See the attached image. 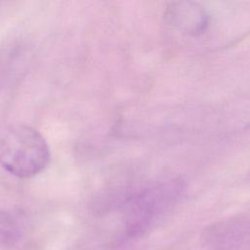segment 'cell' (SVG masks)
<instances>
[{"instance_id":"3957f363","label":"cell","mask_w":250,"mask_h":250,"mask_svg":"<svg viewBox=\"0 0 250 250\" xmlns=\"http://www.w3.org/2000/svg\"><path fill=\"white\" fill-rule=\"evenodd\" d=\"M167 22L179 31L198 36L209 25L208 12L198 3L191 1H179L170 3L165 12Z\"/></svg>"},{"instance_id":"6da1fadb","label":"cell","mask_w":250,"mask_h":250,"mask_svg":"<svg viewBox=\"0 0 250 250\" xmlns=\"http://www.w3.org/2000/svg\"><path fill=\"white\" fill-rule=\"evenodd\" d=\"M50 158L48 143L30 125H13L0 138V165L17 178L38 175L48 166Z\"/></svg>"},{"instance_id":"5b68a950","label":"cell","mask_w":250,"mask_h":250,"mask_svg":"<svg viewBox=\"0 0 250 250\" xmlns=\"http://www.w3.org/2000/svg\"><path fill=\"white\" fill-rule=\"evenodd\" d=\"M248 180H249V181H250V173H249V174H248Z\"/></svg>"},{"instance_id":"7a4b0ae2","label":"cell","mask_w":250,"mask_h":250,"mask_svg":"<svg viewBox=\"0 0 250 250\" xmlns=\"http://www.w3.org/2000/svg\"><path fill=\"white\" fill-rule=\"evenodd\" d=\"M184 189L180 179L150 184L128 195L124 201L125 232L130 237L143 235L177 201Z\"/></svg>"},{"instance_id":"277c9868","label":"cell","mask_w":250,"mask_h":250,"mask_svg":"<svg viewBox=\"0 0 250 250\" xmlns=\"http://www.w3.org/2000/svg\"><path fill=\"white\" fill-rule=\"evenodd\" d=\"M20 229L15 219L6 211L0 209V246H10L16 243Z\"/></svg>"}]
</instances>
